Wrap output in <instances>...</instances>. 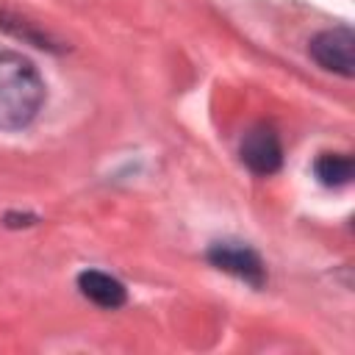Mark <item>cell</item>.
I'll return each instance as SVG.
<instances>
[{"instance_id":"1","label":"cell","mask_w":355,"mask_h":355,"mask_svg":"<svg viewBox=\"0 0 355 355\" xmlns=\"http://www.w3.org/2000/svg\"><path fill=\"white\" fill-rule=\"evenodd\" d=\"M47 89L31 58L14 50H0V130L28 128L42 105Z\"/></svg>"},{"instance_id":"2","label":"cell","mask_w":355,"mask_h":355,"mask_svg":"<svg viewBox=\"0 0 355 355\" xmlns=\"http://www.w3.org/2000/svg\"><path fill=\"white\" fill-rule=\"evenodd\" d=\"M308 53L327 72H336L341 78L355 75V33L349 25H333L319 31L308 44Z\"/></svg>"},{"instance_id":"3","label":"cell","mask_w":355,"mask_h":355,"mask_svg":"<svg viewBox=\"0 0 355 355\" xmlns=\"http://www.w3.org/2000/svg\"><path fill=\"white\" fill-rule=\"evenodd\" d=\"M205 258H208L216 269H222V272H227V275H233V277L250 283L252 288H261V286L266 283V266H263L261 255H258L252 247L241 244V241H230V239L214 241V244L208 247Z\"/></svg>"},{"instance_id":"4","label":"cell","mask_w":355,"mask_h":355,"mask_svg":"<svg viewBox=\"0 0 355 355\" xmlns=\"http://www.w3.org/2000/svg\"><path fill=\"white\" fill-rule=\"evenodd\" d=\"M239 158L255 175H263V178L275 175L283 166V144H280V136L275 133V128L252 125L241 139Z\"/></svg>"},{"instance_id":"5","label":"cell","mask_w":355,"mask_h":355,"mask_svg":"<svg viewBox=\"0 0 355 355\" xmlns=\"http://www.w3.org/2000/svg\"><path fill=\"white\" fill-rule=\"evenodd\" d=\"M78 288H80V294H83L89 302H94V305H100V308H105V311L122 308V305L128 302V288H125V283L116 280V277L108 275V272H100V269H83V272L78 275Z\"/></svg>"},{"instance_id":"6","label":"cell","mask_w":355,"mask_h":355,"mask_svg":"<svg viewBox=\"0 0 355 355\" xmlns=\"http://www.w3.org/2000/svg\"><path fill=\"white\" fill-rule=\"evenodd\" d=\"M352 158L344 155V153H322L316 161H313V175L322 186L327 189H341L352 180Z\"/></svg>"}]
</instances>
